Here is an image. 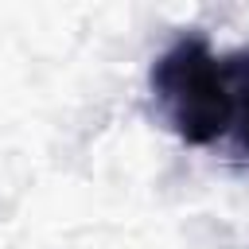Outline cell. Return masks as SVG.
<instances>
[{"instance_id":"6da1fadb","label":"cell","mask_w":249,"mask_h":249,"mask_svg":"<svg viewBox=\"0 0 249 249\" xmlns=\"http://www.w3.org/2000/svg\"><path fill=\"white\" fill-rule=\"evenodd\" d=\"M152 86L160 89L171 113V124L191 144L214 140L233 121L230 70H222L218 58L198 39H187L171 54H163L160 66L152 70Z\"/></svg>"},{"instance_id":"7a4b0ae2","label":"cell","mask_w":249,"mask_h":249,"mask_svg":"<svg viewBox=\"0 0 249 249\" xmlns=\"http://www.w3.org/2000/svg\"><path fill=\"white\" fill-rule=\"evenodd\" d=\"M230 97H233V117H237V124H241V144L249 148V58L233 70Z\"/></svg>"}]
</instances>
